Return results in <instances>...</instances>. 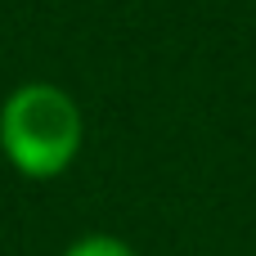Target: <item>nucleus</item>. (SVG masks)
Instances as JSON below:
<instances>
[{"mask_svg": "<svg viewBox=\"0 0 256 256\" xmlns=\"http://www.w3.org/2000/svg\"><path fill=\"white\" fill-rule=\"evenodd\" d=\"M86 140L81 104L50 81H27L0 104V153L27 180L63 176Z\"/></svg>", "mask_w": 256, "mask_h": 256, "instance_id": "nucleus-1", "label": "nucleus"}, {"mask_svg": "<svg viewBox=\"0 0 256 256\" xmlns=\"http://www.w3.org/2000/svg\"><path fill=\"white\" fill-rule=\"evenodd\" d=\"M63 256H140V252L117 234H81L76 243L63 248Z\"/></svg>", "mask_w": 256, "mask_h": 256, "instance_id": "nucleus-2", "label": "nucleus"}]
</instances>
